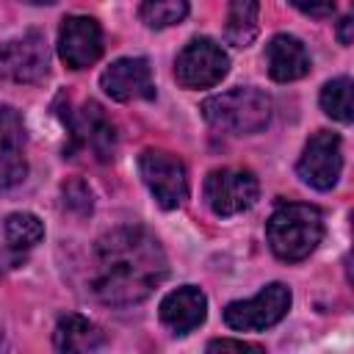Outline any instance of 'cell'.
I'll return each mask as SVG.
<instances>
[{
    "label": "cell",
    "mask_w": 354,
    "mask_h": 354,
    "mask_svg": "<svg viewBox=\"0 0 354 354\" xmlns=\"http://www.w3.org/2000/svg\"><path fill=\"white\" fill-rule=\"evenodd\" d=\"M169 274L160 241L144 227H116L94 246L91 293L111 307L144 301Z\"/></svg>",
    "instance_id": "obj_1"
},
{
    "label": "cell",
    "mask_w": 354,
    "mask_h": 354,
    "mask_svg": "<svg viewBox=\"0 0 354 354\" xmlns=\"http://www.w3.org/2000/svg\"><path fill=\"white\" fill-rule=\"evenodd\" d=\"M271 252L285 263H299L315 252L324 238V216L315 205L285 202L266 221Z\"/></svg>",
    "instance_id": "obj_2"
},
{
    "label": "cell",
    "mask_w": 354,
    "mask_h": 354,
    "mask_svg": "<svg viewBox=\"0 0 354 354\" xmlns=\"http://www.w3.org/2000/svg\"><path fill=\"white\" fill-rule=\"evenodd\" d=\"M202 113L216 130L232 136H249L271 122V97L252 86L230 88L224 94L207 97L202 102Z\"/></svg>",
    "instance_id": "obj_3"
},
{
    "label": "cell",
    "mask_w": 354,
    "mask_h": 354,
    "mask_svg": "<svg viewBox=\"0 0 354 354\" xmlns=\"http://www.w3.org/2000/svg\"><path fill=\"white\" fill-rule=\"evenodd\" d=\"M64 130H66V155H91L100 163L113 160L116 152V127L105 116V111L94 102L86 100L77 111L64 113Z\"/></svg>",
    "instance_id": "obj_4"
},
{
    "label": "cell",
    "mask_w": 354,
    "mask_h": 354,
    "mask_svg": "<svg viewBox=\"0 0 354 354\" xmlns=\"http://www.w3.org/2000/svg\"><path fill=\"white\" fill-rule=\"evenodd\" d=\"M205 202L207 207L227 218V216H238L243 210H249L257 202L260 194V183L254 177V171L249 169H235V166H224V169H213L205 177Z\"/></svg>",
    "instance_id": "obj_5"
},
{
    "label": "cell",
    "mask_w": 354,
    "mask_h": 354,
    "mask_svg": "<svg viewBox=\"0 0 354 354\" xmlns=\"http://www.w3.org/2000/svg\"><path fill=\"white\" fill-rule=\"evenodd\" d=\"M290 310V288L282 282L266 285L257 296L230 301L224 307V324L235 332H260L279 324Z\"/></svg>",
    "instance_id": "obj_6"
},
{
    "label": "cell",
    "mask_w": 354,
    "mask_h": 354,
    "mask_svg": "<svg viewBox=\"0 0 354 354\" xmlns=\"http://www.w3.org/2000/svg\"><path fill=\"white\" fill-rule=\"evenodd\" d=\"M230 72V55L207 36L191 39L177 61H174V77L183 88H210Z\"/></svg>",
    "instance_id": "obj_7"
},
{
    "label": "cell",
    "mask_w": 354,
    "mask_h": 354,
    "mask_svg": "<svg viewBox=\"0 0 354 354\" xmlns=\"http://www.w3.org/2000/svg\"><path fill=\"white\" fill-rule=\"evenodd\" d=\"M138 171L149 194L163 210H174L188 196V177L180 158L163 149H144L138 155Z\"/></svg>",
    "instance_id": "obj_8"
},
{
    "label": "cell",
    "mask_w": 354,
    "mask_h": 354,
    "mask_svg": "<svg viewBox=\"0 0 354 354\" xmlns=\"http://www.w3.org/2000/svg\"><path fill=\"white\" fill-rule=\"evenodd\" d=\"M343 171V144L337 133L318 130L304 144V152L296 163V174L315 191H329Z\"/></svg>",
    "instance_id": "obj_9"
},
{
    "label": "cell",
    "mask_w": 354,
    "mask_h": 354,
    "mask_svg": "<svg viewBox=\"0 0 354 354\" xmlns=\"http://www.w3.org/2000/svg\"><path fill=\"white\" fill-rule=\"evenodd\" d=\"M50 69L47 41L39 30H28L0 44V77L14 83H36Z\"/></svg>",
    "instance_id": "obj_10"
},
{
    "label": "cell",
    "mask_w": 354,
    "mask_h": 354,
    "mask_svg": "<svg viewBox=\"0 0 354 354\" xmlns=\"http://www.w3.org/2000/svg\"><path fill=\"white\" fill-rule=\"evenodd\" d=\"M58 55L69 69H86L102 55V28L94 17H64L58 30Z\"/></svg>",
    "instance_id": "obj_11"
},
{
    "label": "cell",
    "mask_w": 354,
    "mask_h": 354,
    "mask_svg": "<svg viewBox=\"0 0 354 354\" xmlns=\"http://www.w3.org/2000/svg\"><path fill=\"white\" fill-rule=\"evenodd\" d=\"M102 91L116 102H133V100H152L155 83H152V66L147 58H119L100 75Z\"/></svg>",
    "instance_id": "obj_12"
},
{
    "label": "cell",
    "mask_w": 354,
    "mask_h": 354,
    "mask_svg": "<svg viewBox=\"0 0 354 354\" xmlns=\"http://www.w3.org/2000/svg\"><path fill=\"white\" fill-rule=\"evenodd\" d=\"M25 147V124L17 108L0 102V185H17L25 180V160L19 158Z\"/></svg>",
    "instance_id": "obj_13"
},
{
    "label": "cell",
    "mask_w": 354,
    "mask_h": 354,
    "mask_svg": "<svg viewBox=\"0 0 354 354\" xmlns=\"http://www.w3.org/2000/svg\"><path fill=\"white\" fill-rule=\"evenodd\" d=\"M205 315H207V296L194 285H183L166 293L160 301V321L174 335L194 332L205 321Z\"/></svg>",
    "instance_id": "obj_14"
},
{
    "label": "cell",
    "mask_w": 354,
    "mask_h": 354,
    "mask_svg": "<svg viewBox=\"0 0 354 354\" xmlns=\"http://www.w3.org/2000/svg\"><path fill=\"white\" fill-rule=\"evenodd\" d=\"M266 66L277 83H290L310 72V53L296 36L277 33L266 44Z\"/></svg>",
    "instance_id": "obj_15"
},
{
    "label": "cell",
    "mask_w": 354,
    "mask_h": 354,
    "mask_svg": "<svg viewBox=\"0 0 354 354\" xmlns=\"http://www.w3.org/2000/svg\"><path fill=\"white\" fill-rule=\"evenodd\" d=\"M53 343H55L58 351H94V348H100L105 343V335L86 315L66 313L55 324Z\"/></svg>",
    "instance_id": "obj_16"
},
{
    "label": "cell",
    "mask_w": 354,
    "mask_h": 354,
    "mask_svg": "<svg viewBox=\"0 0 354 354\" xmlns=\"http://www.w3.org/2000/svg\"><path fill=\"white\" fill-rule=\"evenodd\" d=\"M257 0H227V28L224 36L235 47H249L260 30L257 25Z\"/></svg>",
    "instance_id": "obj_17"
},
{
    "label": "cell",
    "mask_w": 354,
    "mask_h": 354,
    "mask_svg": "<svg viewBox=\"0 0 354 354\" xmlns=\"http://www.w3.org/2000/svg\"><path fill=\"white\" fill-rule=\"evenodd\" d=\"M44 238V224L36 213H11L6 218V241L14 252L22 249H33L39 241Z\"/></svg>",
    "instance_id": "obj_18"
},
{
    "label": "cell",
    "mask_w": 354,
    "mask_h": 354,
    "mask_svg": "<svg viewBox=\"0 0 354 354\" xmlns=\"http://www.w3.org/2000/svg\"><path fill=\"white\" fill-rule=\"evenodd\" d=\"M188 14V0H144L138 8V17L147 28H169L183 22Z\"/></svg>",
    "instance_id": "obj_19"
},
{
    "label": "cell",
    "mask_w": 354,
    "mask_h": 354,
    "mask_svg": "<svg viewBox=\"0 0 354 354\" xmlns=\"http://www.w3.org/2000/svg\"><path fill=\"white\" fill-rule=\"evenodd\" d=\"M321 108L326 116L348 124L351 122V80L348 77H335L321 88Z\"/></svg>",
    "instance_id": "obj_20"
},
{
    "label": "cell",
    "mask_w": 354,
    "mask_h": 354,
    "mask_svg": "<svg viewBox=\"0 0 354 354\" xmlns=\"http://www.w3.org/2000/svg\"><path fill=\"white\" fill-rule=\"evenodd\" d=\"M64 205L69 207V210H75L77 216H88L91 213V188L83 183V180H69V183H64Z\"/></svg>",
    "instance_id": "obj_21"
},
{
    "label": "cell",
    "mask_w": 354,
    "mask_h": 354,
    "mask_svg": "<svg viewBox=\"0 0 354 354\" xmlns=\"http://www.w3.org/2000/svg\"><path fill=\"white\" fill-rule=\"evenodd\" d=\"M290 6H296L301 14L315 19H326L335 14V0H290Z\"/></svg>",
    "instance_id": "obj_22"
},
{
    "label": "cell",
    "mask_w": 354,
    "mask_h": 354,
    "mask_svg": "<svg viewBox=\"0 0 354 354\" xmlns=\"http://www.w3.org/2000/svg\"><path fill=\"white\" fill-rule=\"evenodd\" d=\"M207 351H263V346H254V343H246V340H210L207 343Z\"/></svg>",
    "instance_id": "obj_23"
},
{
    "label": "cell",
    "mask_w": 354,
    "mask_h": 354,
    "mask_svg": "<svg viewBox=\"0 0 354 354\" xmlns=\"http://www.w3.org/2000/svg\"><path fill=\"white\" fill-rule=\"evenodd\" d=\"M351 17H343L340 19V28H337V39H340V44H351Z\"/></svg>",
    "instance_id": "obj_24"
},
{
    "label": "cell",
    "mask_w": 354,
    "mask_h": 354,
    "mask_svg": "<svg viewBox=\"0 0 354 354\" xmlns=\"http://www.w3.org/2000/svg\"><path fill=\"white\" fill-rule=\"evenodd\" d=\"M25 3H33V6H44V3H55V0H25Z\"/></svg>",
    "instance_id": "obj_25"
}]
</instances>
